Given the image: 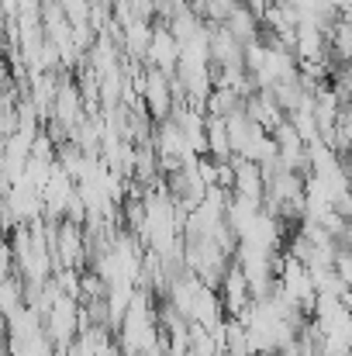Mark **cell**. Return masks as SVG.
Masks as SVG:
<instances>
[{
    "mask_svg": "<svg viewBox=\"0 0 352 356\" xmlns=\"http://www.w3.org/2000/svg\"><path fill=\"white\" fill-rule=\"evenodd\" d=\"M145 66H156L162 73H176L180 66V38L173 35L169 24H156L152 28V45H149V56H145Z\"/></svg>",
    "mask_w": 352,
    "mask_h": 356,
    "instance_id": "cell-1",
    "label": "cell"
},
{
    "mask_svg": "<svg viewBox=\"0 0 352 356\" xmlns=\"http://www.w3.org/2000/svg\"><path fill=\"white\" fill-rule=\"evenodd\" d=\"M218 294H221V305H225V315H228V318H238V315L249 308L252 287H249L245 273H242L235 263L225 270V277H221V284H218Z\"/></svg>",
    "mask_w": 352,
    "mask_h": 356,
    "instance_id": "cell-2",
    "label": "cell"
},
{
    "mask_svg": "<svg viewBox=\"0 0 352 356\" xmlns=\"http://www.w3.org/2000/svg\"><path fill=\"white\" fill-rule=\"evenodd\" d=\"M24 305V284L21 280H10V277H3L0 280V315L7 318L10 312H17Z\"/></svg>",
    "mask_w": 352,
    "mask_h": 356,
    "instance_id": "cell-3",
    "label": "cell"
},
{
    "mask_svg": "<svg viewBox=\"0 0 352 356\" xmlns=\"http://www.w3.org/2000/svg\"><path fill=\"white\" fill-rule=\"evenodd\" d=\"M335 273L346 280V287H352V249H339V256H335Z\"/></svg>",
    "mask_w": 352,
    "mask_h": 356,
    "instance_id": "cell-4",
    "label": "cell"
}]
</instances>
